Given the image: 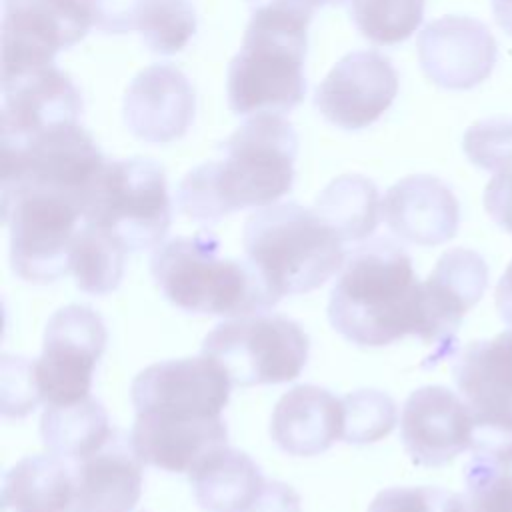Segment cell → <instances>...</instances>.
Masks as SVG:
<instances>
[{
    "label": "cell",
    "instance_id": "obj_21",
    "mask_svg": "<svg viewBox=\"0 0 512 512\" xmlns=\"http://www.w3.org/2000/svg\"><path fill=\"white\" fill-rule=\"evenodd\" d=\"M342 430V398L314 384H300L282 394L270 418L274 444L290 456H316L342 438Z\"/></svg>",
    "mask_w": 512,
    "mask_h": 512
},
{
    "label": "cell",
    "instance_id": "obj_41",
    "mask_svg": "<svg viewBox=\"0 0 512 512\" xmlns=\"http://www.w3.org/2000/svg\"><path fill=\"white\" fill-rule=\"evenodd\" d=\"M316 6H332V4H344L350 0H312Z\"/></svg>",
    "mask_w": 512,
    "mask_h": 512
},
{
    "label": "cell",
    "instance_id": "obj_2",
    "mask_svg": "<svg viewBox=\"0 0 512 512\" xmlns=\"http://www.w3.org/2000/svg\"><path fill=\"white\" fill-rule=\"evenodd\" d=\"M328 320L356 346H386L408 334L426 340L422 282L408 252L388 238L354 248L330 290Z\"/></svg>",
    "mask_w": 512,
    "mask_h": 512
},
{
    "label": "cell",
    "instance_id": "obj_38",
    "mask_svg": "<svg viewBox=\"0 0 512 512\" xmlns=\"http://www.w3.org/2000/svg\"><path fill=\"white\" fill-rule=\"evenodd\" d=\"M244 512H302V500L292 486L266 480L256 500Z\"/></svg>",
    "mask_w": 512,
    "mask_h": 512
},
{
    "label": "cell",
    "instance_id": "obj_9",
    "mask_svg": "<svg viewBox=\"0 0 512 512\" xmlns=\"http://www.w3.org/2000/svg\"><path fill=\"white\" fill-rule=\"evenodd\" d=\"M106 166L94 138L78 124H60L22 142L2 144V190L44 188L84 208Z\"/></svg>",
    "mask_w": 512,
    "mask_h": 512
},
{
    "label": "cell",
    "instance_id": "obj_3",
    "mask_svg": "<svg viewBox=\"0 0 512 512\" xmlns=\"http://www.w3.org/2000/svg\"><path fill=\"white\" fill-rule=\"evenodd\" d=\"M316 8L312 0L256 2L228 66L226 94L236 114H282L302 102L308 24Z\"/></svg>",
    "mask_w": 512,
    "mask_h": 512
},
{
    "label": "cell",
    "instance_id": "obj_33",
    "mask_svg": "<svg viewBox=\"0 0 512 512\" xmlns=\"http://www.w3.org/2000/svg\"><path fill=\"white\" fill-rule=\"evenodd\" d=\"M464 154L482 170L498 172L512 164V118L496 116L472 124L462 140Z\"/></svg>",
    "mask_w": 512,
    "mask_h": 512
},
{
    "label": "cell",
    "instance_id": "obj_25",
    "mask_svg": "<svg viewBox=\"0 0 512 512\" xmlns=\"http://www.w3.org/2000/svg\"><path fill=\"white\" fill-rule=\"evenodd\" d=\"M188 478L198 506L206 512H244L266 482L258 464L228 444L202 458Z\"/></svg>",
    "mask_w": 512,
    "mask_h": 512
},
{
    "label": "cell",
    "instance_id": "obj_18",
    "mask_svg": "<svg viewBox=\"0 0 512 512\" xmlns=\"http://www.w3.org/2000/svg\"><path fill=\"white\" fill-rule=\"evenodd\" d=\"M194 88L170 64L144 68L124 96V122L134 136L150 144H168L186 134L194 120Z\"/></svg>",
    "mask_w": 512,
    "mask_h": 512
},
{
    "label": "cell",
    "instance_id": "obj_13",
    "mask_svg": "<svg viewBox=\"0 0 512 512\" xmlns=\"http://www.w3.org/2000/svg\"><path fill=\"white\" fill-rule=\"evenodd\" d=\"M452 376L476 424L470 450L512 446V330L466 344L454 358Z\"/></svg>",
    "mask_w": 512,
    "mask_h": 512
},
{
    "label": "cell",
    "instance_id": "obj_7",
    "mask_svg": "<svg viewBox=\"0 0 512 512\" xmlns=\"http://www.w3.org/2000/svg\"><path fill=\"white\" fill-rule=\"evenodd\" d=\"M2 220L18 278L48 284L70 272L72 242L84 222V206L76 198L44 188L2 190Z\"/></svg>",
    "mask_w": 512,
    "mask_h": 512
},
{
    "label": "cell",
    "instance_id": "obj_24",
    "mask_svg": "<svg viewBox=\"0 0 512 512\" xmlns=\"http://www.w3.org/2000/svg\"><path fill=\"white\" fill-rule=\"evenodd\" d=\"M4 512H88L74 468L54 454L18 460L2 478Z\"/></svg>",
    "mask_w": 512,
    "mask_h": 512
},
{
    "label": "cell",
    "instance_id": "obj_28",
    "mask_svg": "<svg viewBox=\"0 0 512 512\" xmlns=\"http://www.w3.org/2000/svg\"><path fill=\"white\" fill-rule=\"evenodd\" d=\"M450 512H512V446L474 448Z\"/></svg>",
    "mask_w": 512,
    "mask_h": 512
},
{
    "label": "cell",
    "instance_id": "obj_1",
    "mask_svg": "<svg viewBox=\"0 0 512 512\" xmlns=\"http://www.w3.org/2000/svg\"><path fill=\"white\" fill-rule=\"evenodd\" d=\"M220 158L190 170L178 186V208L190 220L216 224L244 208H266L290 192L298 136L280 114H254L220 146Z\"/></svg>",
    "mask_w": 512,
    "mask_h": 512
},
{
    "label": "cell",
    "instance_id": "obj_23",
    "mask_svg": "<svg viewBox=\"0 0 512 512\" xmlns=\"http://www.w3.org/2000/svg\"><path fill=\"white\" fill-rule=\"evenodd\" d=\"M142 464L132 438L120 430L76 462V484L88 512H132L142 496Z\"/></svg>",
    "mask_w": 512,
    "mask_h": 512
},
{
    "label": "cell",
    "instance_id": "obj_29",
    "mask_svg": "<svg viewBox=\"0 0 512 512\" xmlns=\"http://www.w3.org/2000/svg\"><path fill=\"white\" fill-rule=\"evenodd\" d=\"M128 248L110 232L82 222L70 250L76 286L92 296L114 292L124 276Z\"/></svg>",
    "mask_w": 512,
    "mask_h": 512
},
{
    "label": "cell",
    "instance_id": "obj_12",
    "mask_svg": "<svg viewBox=\"0 0 512 512\" xmlns=\"http://www.w3.org/2000/svg\"><path fill=\"white\" fill-rule=\"evenodd\" d=\"M90 26L84 0H4L2 80L54 64Z\"/></svg>",
    "mask_w": 512,
    "mask_h": 512
},
{
    "label": "cell",
    "instance_id": "obj_34",
    "mask_svg": "<svg viewBox=\"0 0 512 512\" xmlns=\"http://www.w3.org/2000/svg\"><path fill=\"white\" fill-rule=\"evenodd\" d=\"M40 402L34 360L20 356H4L2 360V414L4 416H26Z\"/></svg>",
    "mask_w": 512,
    "mask_h": 512
},
{
    "label": "cell",
    "instance_id": "obj_31",
    "mask_svg": "<svg viewBox=\"0 0 512 512\" xmlns=\"http://www.w3.org/2000/svg\"><path fill=\"white\" fill-rule=\"evenodd\" d=\"M136 30L152 52L176 54L196 32V12L190 0H146Z\"/></svg>",
    "mask_w": 512,
    "mask_h": 512
},
{
    "label": "cell",
    "instance_id": "obj_40",
    "mask_svg": "<svg viewBox=\"0 0 512 512\" xmlns=\"http://www.w3.org/2000/svg\"><path fill=\"white\" fill-rule=\"evenodd\" d=\"M492 12L498 26L512 36V0H492Z\"/></svg>",
    "mask_w": 512,
    "mask_h": 512
},
{
    "label": "cell",
    "instance_id": "obj_26",
    "mask_svg": "<svg viewBox=\"0 0 512 512\" xmlns=\"http://www.w3.org/2000/svg\"><path fill=\"white\" fill-rule=\"evenodd\" d=\"M112 432L106 408L92 396L74 404L46 406L40 418V436L46 450L74 462L100 450Z\"/></svg>",
    "mask_w": 512,
    "mask_h": 512
},
{
    "label": "cell",
    "instance_id": "obj_4",
    "mask_svg": "<svg viewBox=\"0 0 512 512\" xmlns=\"http://www.w3.org/2000/svg\"><path fill=\"white\" fill-rule=\"evenodd\" d=\"M150 272L164 298L192 314L240 318L268 312L280 302L246 256H220L218 236L206 230L160 244Z\"/></svg>",
    "mask_w": 512,
    "mask_h": 512
},
{
    "label": "cell",
    "instance_id": "obj_17",
    "mask_svg": "<svg viewBox=\"0 0 512 512\" xmlns=\"http://www.w3.org/2000/svg\"><path fill=\"white\" fill-rule=\"evenodd\" d=\"M82 98L74 82L54 64L2 80L0 144L22 142L60 124H74Z\"/></svg>",
    "mask_w": 512,
    "mask_h": 512
},
{
    "label": "cell",
    "instance_id": "obj_20",
    "mask_svg": "<svg viewBox=\"0 0 512 512\" xmlns=\"http://www.w3.org/2000/svg\"><path fill=\"white\" fill-rule=\"evenodd\" d=\"M488 286V266L470 248L446 250L426 282H422L426 340L444 342L458 330L466 312L476 306Z\"/></svg>",
    "mask_w": 512,
    "mask_h": 512
},
{
    "label": "cell",
    "instance_id": "obj_36",
    "mask_svg": "<svg viewBox=\"0 0 512 512\" xmlns=\"http://www.w3.org/2000/svg\"><path fill=\"white\" fill-rule=\"evenodd\" d=\"M146 0H84L92 24L108 34L136 30L140 10Z\"/></svg>",
    "mask_w": 512,
    "mask_h": 512
},
{
    "label": "cell",
    "instance_id": "obj_16",
    "mask_svg": "<svg viewBox=\"0 0 512 512\" xmlns=\"http://www.w3.org/2000/svg\"><path fill=\"white\" fill-rule=\"evenodd\" d=\"M496 56L492 32L470 16H442L418 36L424 74L446 90H470L484 82L494 70Z\"/></svg>",
    "mask_w": 512,
    "mask_h": 512
},
{
    "label": "cell",
    "instance_id": "obj_37",
    "mask_svg": "<svg viewBox=\"0 0 512 512\" xmlns=\"http://www.w3.org/2000/svg\"><path fill=\"white\" fill-rule=\"evenodd\" d=\"M484 208L500 228L512 234V164L494 172L486 184Z\"/></svg>",
    "mask_w": 512,
    "mask_h": 512
},
{
    "label": "cell",
    "instance_id": "obj_15",
    "mask_svg": "<svg viewBox=\"0 0 512 512\" xmlns=\"http://www.w3.org/2000/svg\"><path fill=\"white\" fill-rule=\"evenodd\" d=\"M476 424L468 402L446 386L414 390L402 408L400 440L418 466H444L470 450Z\"/></svg>",
    "mask_w": 512,
    "mask_h": 512
},
{
    "label": "cell",
    "instance_id": "obj_22",
    "mask_svg": "<svg viewBox=\"0 0 512 512\" xmlns=\"http://www.w3.org/2000/svg\"><path fill=\"white\" fill-rule=\"evenodd\" d=\"M132 446L144 464L166 472H190L202 458L226 446L228 428L220 418L166 420L136 414Z\"/></svg>",
    "mask_w": 512,
    "mask_h": 512
},
{
    "label": "cell",
    "instance_id": "obj_11",
    "mask_svg": "<svg viewBox=\"0 0 512 512\" xmlns=\"http://www.w3.org/2000/svg\"><path fill=\"white\" fill-rule=\"evenodd\" d=\"M230 378L218 362L200 354L146 366L132 380L136 414L166 420L220 418L230 398Z\"/></svg>",
    "mask_w": 512,
    "mask_h": 512
},
{
    "label": "cell",
    "instance_id": "obj_6",
    "mask_svg": "<svg viewBox=\"0 0 512 512\" xmlns=\"http://www.w3.org/2000/svg\"><path fill=\"white\" fill-rule=\"evenodd\" d=\"M84 222L116 236L128 252L158 248L172 222L162 166L148 158L106 162L86 202Z\"/></svg>",
    "mask_w": 512,
    "mask_h": 512
},
{
    "label": "cell",
    "instance_id": "obj_5",
    "mask_svg": "<svg viewBox=\"0 0 512 512\" xmlns=\"http://www.w3.org/2000/svg\"><path fill=\"white\" fill-rule=\"evenodd\" d=\"M244 256L278 298L320 288L344 264V242L316 214L296 202L256 210L244 224Z\"/></svg>",
    "mask_w": 512,
    "mask_h": 512
},
{
    "label": "cell",
    "instance_id": "obj_19",
    "mask_svg": "<svg viewBox=\"0 0 512 512\" xmlns=\"http://www.w3.org/2000/svg\"><path fill=\"white\" fill-rule=\"evenodd\" d=\"M382 218L406 242L440 246L456 236L460 206L440 178L414 174L388 188L382 200Z\"/></svg>",
    "mask_w": 512,
    "mask_h": 512
},
{
    "label": "cell",
    "instance_id": "obj_8",
    "mask_svg": "<svg viewBox=\"0 0 512 512\" xmlns=\"http://www.w3.org/2000/svg\"><path fill=\"white\" fill-rule=\"evenodd\" d=\"M310 352L304 328L282 314L228 318L202 340L200 354L212 358L232 386L282 384L300 376Z\"/></svg>",
    "mask_w": 512,
    "mask_h": 512
},
{
    "label": "cell",
    "instance_id": "obj_27",
    "mask_svg": "<svg viewBox=\"0 0 512 512\" xmlns=\"http://www.w3.org/2000/svg\"><path fill=\"white\" fill-rule=\"evenodd\" d=\"M314 210L342 242H362L376 230L382 202L372 180L360 174H344L316 196Z\"/></svg>",
    "mask_w": 512,
    "mask_h": 512
},
{
    "label": "cell",
    "instance_id": "obj_32",
    "mask_svg": "<svg viewBox=\"0 0 512 512\" xmlns=\"http://www.w3.org/2000/svg\"><path fill=\"white\" fill-rule=\"evenodd\" d=\"M344 430L348 444H372L388 436L398 422L396 402L382 390L362 388L342 398Z\"/></svg>",
    "mask_w": 512,
    "mask_h": 512
},
{
    "label": "cell",
    "instance_id": "obj_14",
    "mask_svg": "<svg viewBox=\"0 0 512 512\" xmlns=\"http://www.w3.org/2000/svg\"><path fill=\"white\" fill-rule=\"evenodd\" d=\"M398 94V74L388 58L374 50L346 54L316 88L318 112L342 130L374 124Z\"/></svg>",
    "mask_w": 512,
    "mask_h": 512
},
{
    "label": "cell",
    "instance_id": "obj_10",
    "mask_svg": "<svg viewBox=\"0 0 512 512\" xmlns=\"http://www.w3.org/2000/svg\"><path fill=\"white\" fill-rule=\"evenodd\" d=\"M106 342V324L90 306L68 304L56 310L46 322L42 354L34 360L40 402L62 406L88 398Z\"/></svg>",
    "mask_w": 512,
    "mask_h": 512
},
{
    "label": "cell",
    "instance_id": "obj_35",
    "mask_svg": "<svg viewBox=\"0 0 512 512\" xmlns=\"http://www.w3.org/2000/svg\"><path fill=\"white\" fill-rule=\"evenodd\" d=\"M450 498L436 486H394L378 492L366 512H450Z\"/></svg>",
    "mask_w": 512,
    "mask_h": 512
},
{
    "label": "cell",
    "instance_id": "obj_39",
    "mask_svg": "<svg viewBox=\"0 0 512 512\" xmlns=\"http://www.w3.org/2000/svg\"><path fill=\"white\" fill-rule=\"evenodd\" d=\"M496 308L500 318L512 326V262L500 276L496 286Z\"/></svg>",
    "mask_w": 512,
    "mask_h": 512
},
{
    "label": "cell",
    "instance_id": "obj_30",
    "mask_svg": "<svg viewBox=\"0 0 512 512\" xmlns=\"http://www.w3.org/2000/svg\"><path fill=\"white\" fill-rule=\"evenodd\" d=\"M358 30L374 44H398L410 38L424 18L426 0H350Z\"/></svg>",
    "mask_w": 512,
    "mask_h": 512
}]
</instances>
